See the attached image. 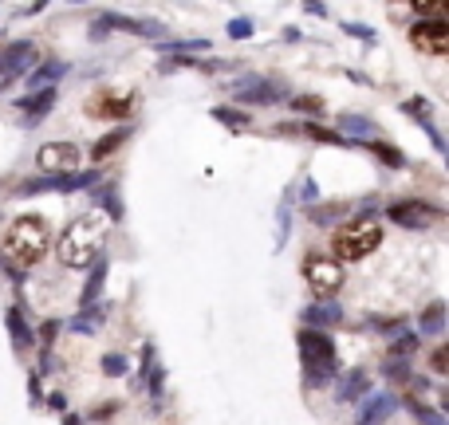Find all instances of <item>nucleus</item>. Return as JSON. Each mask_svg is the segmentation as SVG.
<instances>
[{"label": "nucleus", "mask_w": 449, "mask_h": 425, "mask_svg": "<svg viewBox=\"0 0 449 425\" xmlns=\"http://www.w3.org/2000/svg\"><path fill=\"white\" fill-rule=\"evenodd\" d=\"M410 43H414L422 55H445L449 51V24H426V20H418V24L410 28Z\"/></svg>", "instance_id": "nucleus-13"}, {"label": "nucleus", "mask_w": 449, "mask_h": 425, "mask_svg": "<svg viewBox=\"0 0 449 425\" xmlns=\"http://www.w3.org/2000/svg\"><path fill=\"white\" fill-rule=\"evenodd\" d=\"M63 75H68V63L63 60H43L28 75V83H32V91H56V79H63Z\"/></svg>", "instance_id": "nucleus-16"}, {"label": "nucleus", "mask_w": 449, "mask_h": 425, "mask_svg": "<svg viewBox=\"0 0 449 425\" xmlns=\"http://www.w3.org/2000/svg\"><path fill=\"white\" fill-rule=\"evenodd\" d=\"M99 327H102V311H99V307H87L83 315H75V319L68 323V331L71 335H95Z\"/></svg>", "instance_id": "nucleus-24"}, {"label": "nucleus", "mask_w": 449, "mask_h": 425, "mask_svg": "<svg viewBox=\"0 0 449 425\" xmlns=\"http://www.w3.org/2000/svg\"><path fill=\"white\" fill-rule=\"evenodd\" d=\"M36 166H40L48 178H56V173H75V166H79V146H71V142H48V146H40V154H36Z\"/></svg>", "instance_id": "nucleus-7"}, {"label": "nucleus", "mask_w": 449, "mask_h": 425, "mask_svg": "<svg viewBox=\"0 0 449 425\" xmlns=\"http://www.w3.org/2000/svg\"><path fill=\"white\" fill-rule=\"evenodd\" d=\"M107 217L99 209H87L79 212L75 221L63 229V237L56 240V256H60L63 268H91L99 260V248L107 240Z\"/></svg>", "instance_id": "nucleus-1"}, {"label": "nucleus", "mask_w": 449, "mask_h": 425, "mask_svg": "<svg viewBox=\"0 0 449 425\" xmlns=\"http://www.w3.org/2000/svg\"><path fill=\"white\" fill-rule=\"evenodd\" d=\"M414 16H426V24H445L449 9L438 0H422V4H414Z\"/></svg>", "instance_id": "nucleus-29"}, {"label": "nucleus", "mask_w": 449, "mask_h": 425, "mask_svg": "<svg viewBox=\"0 0 449 425\" xmlns=\"http://www.w3.org/2000/svg\"><path fill=\"white\" fill-rule=\"evenodd\" d=\"M4 323H9V331H12V343H16V350L32 347V327L24 323V315H20L16 307H9V311H4Z\"/></svg>", "instance_id": "nucleus-22"}, {"label": "nucleus", "mask_w": 449, "mask_h": 425, "mask_svg": "<svg viewBox=\"0 0 449 425\" xmlns=\"http://www.w3.org/2000/svg\"><path fill=\"white\" fill-rule=\"evenodd\" d=\"M296 347H300V362H304V378L307 386H327L339 370V355H335V339L327 331H304L296 335Z\"/></svg>", "instance_id": "nucleus-3"}, {"label": "nucleus", "mask_w": 449, "mask_h": 425, "mask_svg": "<svg viewBox=\"0 0 449 425\" xmlns=\"http://www.w3.org/2000/svg\"><path fill=\"white\" fill-rule=\"evenodd\" d=\"M386 217L394 225H402V229H430L441 217V209H433L430 201H398L386 209Z\"/></svg>", "instance_id": "nucleus-8"}, {"label": "nucleus", "mask_w": 449, "mask_h": 425, "mask_svg": "<svg viewBox=\"0 0 449 425\" xmlns=\"http://www.w3.org/2000/svg\"><path fill=\"white\" fill-rule=\"evenodd\" d=\"M304 319H307V327L312 331H327V327H339L343 323V307L339 303H331V299H319V303H312V307H304Z\"/></svg>", "instance_id": "nucleus-14"}, {"label": "nucleus", "mask_w": 449, "mask_h": 425, "mask_svg": "<svg viewBox=\"0 0 449 425\" xmlns=\"http://www.w3.org/2000/svg\"><path fill=\"white\" fill-rule=\"evenodd\" d=\"M91 114L95 119H122V114H130V99H110V95H102V99L91 102Z\"/></svg>", "instance_id": "nucleus-21"}, {"label": "nucleus", "mask_w": 449, "mask_h": 425, "mask_svg": "<svg viewBox=\"0 0 449 425\" xmlns=\"http://www.w3.org/2000/svg\"><path fill=\"white\" fill-rule=\"evenodd\" d=\"M331 244H335V256H339V260H347V264L366 260V256L382 244V225L374 221L371 212H363V217H355L351 225H343V229L335 232V240H331Z\"/></svg>", "instance_id": "nucleus-4"}, {"label": "nucleus", "mask_w": 449, "mask_h": 425, "mask_svg": "<svg viewBox=\"0 0 449 425\" xmlns=\"http://www.w3.org/2000/svg\"><path fill=\"white\" fill-rule=\"evenodd\" d=\"M418 343H422V335L398 331V335H394V343H390V355H394V358H406V355H414V350H418Z\"/></svg>", "instance_id": "nucleus-28"}, {"label": "nucleus", "mask_w": 449, "mask_h": 425, "mask_svg": "<svg viewBox=\"0 0 449 425\" xmlns=\"http://www.w3.org/2000/svg\"><path fill=\"white\" fill-rule=\"evenodd\" d=\"M304 280H307V288L315 291L319 299H331L335 291L347 284V272H343V264L339 260H331V256H319V252H312L304 260Z\"/></svg>", "instance_id": "nucleus-5"}, {"label": "nucleus", "mask_w": 449, "mask_h": 425, "mask_svg": "<svg viewBox=\"0 0 449 425\" xmlns=\"http://www.w3.org/2000/svg\"><path fill=\"white\" fill-rule=\"evenodd\" d=\"M256 32V24L248 16H237V20H229V40H248V36Z\"/></svg>", "instance_id": "nucleus-32"}, {"label": "nucleus", "mask_w": 449, "mask_h": 425, "mask_svg": "<svg viewBox=\"0 0 449 425\" xmlns=\"http://www.w3.org/2000/svg\"><path fill=\"white\" fill-rule=\"evenodd\" d=\"M63 425H83V417L79 414H63Z\"/></svg>", "instance_id": "nucleus-39"}, {"label": "nucleus", "mask_w": 449, "mask_h": 425, "mask_svg": "<svg viewBox=\"0 0 449 425\" xmlns=\"http://www.w3.org/2000/svg\"><path fill=\"white\" fill-rule=\"evenodd\" d=\"M363 146H366V150H374V154L382 158V162H386V166H394V170H402V166H406V158H402V154L394 150L390 142H379V138H371V142H363Z\"/></svg>", "instance_id": "nucleus-26"}, {"label": "nucleus", "mask_w": 449, "mask_h": 425, "mask_svg": "<svg viewBox=\"0 0 449 425\" xmlns=\"http://www.w3.org/2000/svg\"><path fill=\"white\" fill-rule=\"evenodd\" d=\"M130 138V127H119V130H110L107 138H99V142H95V150H91V158L95 162H102V158H110V154L119 150L122 142H127Z\"/></svg>", "instance_id": "nucleus-23"}, {"label": "nucleus", "mask_w": 449, "mask_h": 425, "mask_svg": "<svg viewBox=\"0 0 449 425\" xmlns=\"http://www.w3.org/2000/svg\"><path fill=\"white\" fill-rule=\"evenodd\" d=\"M213 119H217V122H225V127H248V119H245V114H241V111H229V107H217V111H213Z\"/></svg>", "instance_id": "nucleus-33"}, {"label": "nucleus", "mask_w": 449, "mask_h": 425, "mask_svg": "<svg viewBox=\"0 0 449 425\" xmlns=\"http://www.w3.org/2000/svg\"><path fill=\"white\" fill-rule=\"evenodd\" d=\"M16 107H20L24 114H32V119H43V114L56 107V91H32L28 99H20Z\"/></svg>", "instance_id": "nucleus-20"}, {"label": "nucleus", "mask_w": 449, "mask_h": 425, "mask_svg": "<svg viewBox=\"0 0 449 425\" xmlns=\"http://www.w3.org/2000/svg\"><path fill=\"white\" fill-rule=\"evenodd\" d=\"M307 138H315V142H327V146H347V138L335 134V130H323V127H307Z\"/></svg>", "instance_id": "nucleus-35"}, {"label": "nucleus", "mask_w": 449, "mask_h": 425, "mask_svg": "<svg viewBox=\"0 0 449 425\" xmlns=\"http://www.w3.org/2000/svg\"><path fill=\"white\" fill-rule=\"evenodd\" d=\"M339 130L343 134H355V138H366V142L374 138V122L363 119V114H339Z\"/></svg>", "instance_id": "nucleus-25"}, {"label": "nucleus", "mask_w": 449, "mask_h": 425, "mask_svg": "<svg viewBox=\"0 0 449 425\" xmlns=\"http://www.w3.org/2000/svg\"><path fill=\"white\" fill-rule=\"evenodd\" d=\"M382 378H386V382H414V375H410L406 358H390V362L382 366Z\"/></svg>", "instance_id": "nucleus-30"}, {"label": "nucleus", "mask_w": 449, "mask_h": 425, "mask_svg": "<svg viewBox=\"0 0 449 425\" xmlns=\"http://www.w3.org/2000/svg\"><path fill=\"white\" fill-rule=\"evenodd\" d=\"M102 375L122 378V375H127V358H122V355H102Z\"/></svg>", "instance_id": "nucleus-34"}, {"label": "nucleus", "mask_w": 449, "mask_h": 425, "mask_svg": "<svg viewBox=\"0 0 449 425\" xmlns=\"http://www.w3.org/2000/svg\"><path fill=\"white\" fill-rule=\"evenodd\" d=\"M48 244H51V225L43 221V217H36V212L16 217V221L4 229V237H0V252H4V260L12 264L16 276L28 272L32 264H40Z\"/></svg>", "instance_id": "nucleus-2"}, {"label": "nucleus", "mask_w": 449, "mask_h": 425, "mask_svg": "<svg viewBox=\"0 0 449 425\" xmlns=\"http://www.w3.org/2000/svg\"><path fill=\"white\" fill-rule=\"evenodd\" d=\"M343 32H347V36H359V40H374V32H371V28L351 24V20H343Z\"/></svg>", "instance_id": "nucleus-37"}, {"label": "nucleus", "mask_w": 449, "mask_h": 425, "mask_svg": "<svg viewBox=\"0 0 449 425\" xmlns=\"http://www.w3.org/2000/svg\"><path fill=\"white\" fill-rule=\"evenodd\" d=\"M449 350L445 347H438V350H433V358H430V370H433V375H445V370H449Z\"/></svg>", "instance_id": "nucleus-36"}, {"label": "nucleus", "mask_w": 449, "mask_h": 425, "mask_svg": "<svg viewBox=\"0 0 449 425\" xmlns=\"http://www.w3.org/2000/svg\"><path fill=\"white\" fill-rule=\"evenodd\" d=\"M95 189V197H99V205H102V217L107 221H122V201H119V185L115 181H107V185H91Z\"/></svg>", "instance_id": "nucleus-18"}, {"label": "nucleus", "mask_w": 449, "mask_h": 425, "mask_svg": "<svg viewBox=\"0 0 449 425\" xmlns=\"http://www.w3.org/2000/svg\"><path fill=\"white\" fill-rule=\"evenodd\" d=\"M288 102H292V111H300V114H323L319 95H296V99H288Z\"/></svg>", "instance_id": "nucleus-31"}, {"label": "nucleus", "mask_w": 449, "mask_h": 425, "mask_svg": "<svg viewBox=\"0 0 449 425\" xmlns=\"http://www.w3.org/2000/svg\"><path fill=\"white\" fill-rule=\"evenodd\" d=\"M36 55H40V51H36L32 40H16V43H9V48H0V83L24 75L36 63Z\"/></svg>", "instance_id": "nucleus-10"}, {"label": "nucleus", "mask_w": 449, "mask_h": 425, "mask_svg": "<svg viewBox=\"0 0 449 425\" xmlns=\"http://www.w3.org/2000/svg\"><path fill=\"white\" fill-rule=\"evenodd\" d=\"M110 28H119V32H134V36H146V40H162V36H166V24H162V20H130V16H119V12H102L99 24H95V36L110 32Z\"/></svg>", "instance_id": "nucleus-11"}, {"label": "nucleus", "mask_w": 449, "mask_h": 425, "mask_svg": "<svg viewBox=\"0 0 449 425\" xmlns=\"http://www.w3.org/2000/svg\"><path fill=\"white\" fill-rule=\"evenodd\" d=\"M363 394H371V375L366 370H347V375L339 378V386H335V402H355L363 398Z\"/></svg>", "instance_id": "nucleus-15"}, {"label": "nucleus", "mask_w": 449, "mask_h": 425, "mask_svg": "<svg viewBox=\"0 0 449 425\" xmlns=\"http://www.w3.org/2000/svg\"><path fill=\"white\" fill-rule=\"evenodd\" d=\"M233 99L256 102V107H272V102L288 99V91L280 83H272V79H241V83H233Z\"/></svg>", "instance_id": "nucleus-12"}, {"label": "nucleus", "mask_w": 449, "mask_h": 425, "mask_svg": "<svg viewBox=\"0 0 449 425\" xmlns=\"http://www.w3.org/2000/svg\"><path fill=\"white\" fill-rule=\"evenodd\" d=\"M51 409H60V414H63V409H68V402H63V394H51Z\"/></svg>", "instance_id": "nucleus-38"}, {"label": "nucleus", "mask_w": 449, "mask_h": 425, "mask_svg": "<svg viewBox=\"0 0 449 425\" xmlns=\"http://www.w3.org/2000/svg\"><path fill=\"white\" fill-rule=\"evenodd\" d=\"M102 284H107V256L91 264V276H87V288L79 291V307H83V311H87V307H95V299H99Z\"/></svg>", "instance_id": "nucleus-17"}, {"label": "nucleus", "mask_w": 449, "mask_h": 425, "mask_svg": "<svg viewBox=\"0 0 449 425\" xmlns=\"http://www.w3.org/2000/svg\"><path fill=\"white\" fill-rule=\"evenodd\" d=\"M102 173H56V178H32L20 185V197H36V193H75V189H91Z\"/></svg>", "instance_id": "nucleus-6"}, {"label": "nucleus", "mask_w": 449, "mask_h": 425, "mask_svg": "<svg viewBox=\"0 0 449 425\" xmlns=\"http://www.w3.org/2000/svg\"><path fill=\"white\" fill-rule=\"evenodd\" d=\"M418 331L422 335H445V303H430L418 315Z\"/></svg>", "instance_id": "nucleus-19"}, {"label": "nucleus", "mask_w": 449, "mask_h": 425, "mask_svg": "<svg viewBox=\"0 0 449 425\" xmlns=\"http://www.w3.org/2000/svg\"><path fill=\"white\" fill-rule=\"evenodd\" d=\"M398 406H402L398 394H390V390L363 394V398H359V409H355V425H382Z\"/></svg>", "instance_id": "nucleus-9"}, {"label": "nucleus", "mask_w": 449, "mask_h": 425, "mask_svg": "<svg viewBox=\"0 0 449 425\" xmlns=\"http://www.w3.org/2000/svg\"><path fill=\"white\" fill-rule=\"evenodd\" d=\"M406 409L414 414V421H422V425H449V421H445V414H438V409L422 406L418 398H410V402H406Z\"/></svg>", "instance_id": "nucleus-27"}]
</instances>
